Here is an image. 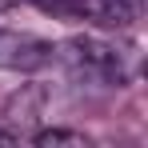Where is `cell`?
<instances>
[{
	"label": "cell",
	"mask_w": 148,
	"mask_h": 148,
	"mask_svg": "<svg viewBox=\"0 0 148 148\" xmlns=\"http://www.w3.org/2000/svg\"><path fill=\"white\" fill-rule=\"evenodd\" d=\"M32 4L52 16H88V0H32Z\"/></svg>",
	"instance_id": "5"
},
{
	"label": "cell",
	"mask_w": 148,
	"mask_h": 148,
	"mask_svg": "<svg viewBox=\"0 0 148 148\" xmlns=\"http://www.w3.org/2000/svg\"><path fill=\"white\" fill-rule=\"evenodd\" d=\"M0 144H12V136H8V132H0Z\"/></svg>",
	"instance_id": "7"
},
{
	"label": "cell",
	"mask_w": 148,
	"mask_h": 148,
	"mask_svg": "<svg viewBox=\"0 0 148 148\" xmlns=\"http://www.w3.org/2000/svg\"><path fill=\"white\" fill-rule=\"evenodd\" d=\"M36 144H40V148H56V144L84 148V144H88V136H80V132H68V128H44V132H36Z\"/></svg>",
	"instance_id": "4"
},
{
	"label": "cell",
	"mask_w": 148,
	"mask_h": 148,
	"mask_svg": "<svg viewBox=\"0 0 148 148\" xmlns=\"http://www.w3.org/2000/svg\"><path fill=\"white\" fill-rule=\"evenodd\" d=\"M16 4H20V0H0V12H4V8H16Z\"/></svg>",
	"instance_id": "6"
},
{
	"label": "cell",
	"mask_w": 148,
	"mask_h": 148,
	"mask_svg": "<svg viewBox=\"0 0 148 148\" xmlns=\"http://www.w3.org/2000/svg\"><path fill=\"white\" fill-rule=\"evenodd\" d=\"M44 100H48V92L40 88V84H24L20 92H12L8 96V104H4V116H8V124H36L40 116H44Z\"/></svg>",
	"instance_id": "3"
},
{
	"label": "cell",
	"mask_w": 148,
	"mask_h": 148,
	"mask_svg": "<svg viewBox=\"0 0 148 148\" xmlns=\"http://www.w3.org/2000/svg\"><path fill=\"white\" fill-rule=\"evenodd\" d=\"M52 60H60L76 80H88L100 88H124L136 76L132 52L104 36H68L52 48Z\"/></svg>",
	"instance_id": "1"
},
{
	"label": "cell",
	"mask_w": 148,
	"mask_h": 148,
	"mask_svg": "<svg viewBox=\"0 0 148 148\" xmlns=\"http://www.w3.org/2000/svg\"><path fill=\"white\" fill-rule=\"evenodd\" d=\"M52 60V44L32 36V32H16V28H0V72H36Z\"/></svg>",
	"instance_id": "2"
}]
</instances>
